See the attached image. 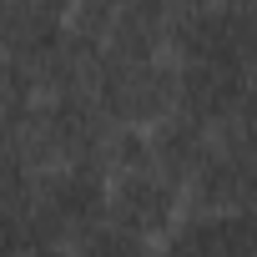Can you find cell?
<instances>
[{
  "label": "cell",
  "mask_w": 257,
  "mask_h": 257,
  "mask_svg": "<svg viewBox=\"0 0 257 257\" xmlns=\"http://www.w3.org/2000/svg\"><path fill=\"white\" fill-rule=\"evenodd\" d=\"M101 217L116 222L121 232H132L142 242H162L172 232V222L182 217V192L177 182H167L157 167H121V172H106V202H101Z\"/></svg>",
  "instance_id": "6da1fadb"
}]
</instances>
